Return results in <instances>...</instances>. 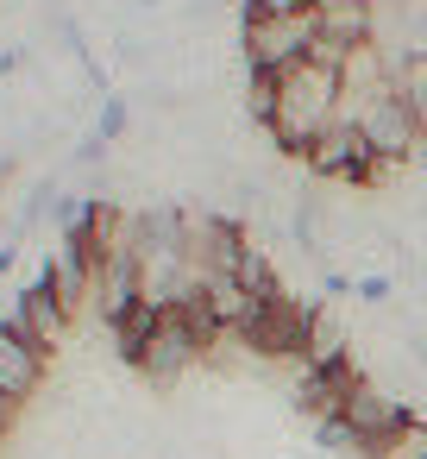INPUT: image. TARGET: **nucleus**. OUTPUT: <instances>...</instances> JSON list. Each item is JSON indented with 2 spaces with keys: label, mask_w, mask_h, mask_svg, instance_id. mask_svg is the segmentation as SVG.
<instances>
[{
  "label": "nucleus",
  "mask_w": 427,
  "mask_h": 459,
  "mask_svg": "<svg viewBox=\"0 0 427 459\" xmlns=\"http://www.w3.org/2000/svg\"><path fill=\"white\" fill-rule=\"evenodd\" d=\"M45 277H51V290H57V302H64L70 315H76V308L95 296V264H89V258H82L70 239H57V246H51V258H45Z\"/></svg>",
  "instance_id": "nucleus-7"
},
{
  "label": "nucleus",
  "mask_w": 427,
  "mask_h": 459,
  "mask_svg": "<svg viewBox=\"0 0 427 459\" xmlns=\"http://www.w3.org/2000/svg\"><path fill=\"white\" fill-rule=\"evenodd\" d=\"M45 359L51 352H38L32 340H20L13 327H0V390H7L13 403H26L45 384Z\"/></svg>",
  "instance_id": "nucleus-6"
},
{
  "label": "nucleus",
  "mask_w": 427,
  "mask_h": 459,
  "mask_svg": "<svg viewBox=\"0 0 427 459\" xmlns=\"http://www.w3.org/2000/svg\"><path fill=\"white\" fill-rule=\"evenodd\" d=\"M320 45V13H252L245 20V64L252 70H289L308 64Z\"/></svg>",
  "instance_id": "nucleus-2"
},
{
  "label": "nucleus",
  "mask_w": 427,
  "mask_h": 459,
  "mask_svg": "<svg viewBox=\"0 0 427 459\" xmlns=\"http://www.w3.org/2000/svg\"><path fill=\"white\" fill-rule=\"evenodd\" d=\"M314 177H333V183H377L383 177V164H377V152H371V139L358 133V120H333L320 139H314V152L302 158Z\"/></svg>",
  "instance_id": "nucleus-4"
},
{
  "label": "nucleus",
  "mask_w": 427,
  "mask_h": 459,
  "mask_svg": "<svg viewBox=\"0 0 427 459\" xmlns=\"http://www.w3.org/2000/svg\"><path fill=\"white\" fill-rule=\"evenodd\" d=\"M277 76H283V70H252V82H245V108H252L258 126L277 120Z\"/></svg>",
  "instance_id": "nucleus-8"
},
{
  "label": "nucleus",
  "mask_w": 427,
  "mask_h": 459,
  "mask_svg": "<svg viewBox=\"0 0 427 459\" xmlns=\"http://www.w3.org/2000/svg\"><path fill=\"white\" fill-rule=\"evenodd\" d=\"M308 7H320V0H245V20L252 13H308Z\"/></svg>",
  "instance_id": "nucleus-9"
},
{
  "label": "nucleus",
  "mask_w": 427,
  "mask_h": 459,
  "mask_svg": "<svg viewBox=\"0 0 427 459\" xmlns=\"http://www.w3.org/2000/svg\"><path fill=\"white\" fill-rule=\"evenodd\" d=\"M0 327H13L20 340H32L38 352H51L57 340H64V327H70V308L57 302V290H51V277L38 271L26 290H20V308L7 315V321H0Z\"/></svg>",
  "instance_id": "nucleus-5"
},
{
  "label": "nucleus",
  "mask_w": 427,
  "mask_h": 459,
  "mask_svg": "<svg viewBox=\"0 0 427 459\" xmlns=\"http://www.w3.org/2000/svg\"><path fill=\"white\" fill-rule=\"evenodd\" d=\"M13 421H20V403H13L7 390H0V440H7V428H13Z\"/></svg>",
  "instance_id": "nucleus-11"
},
{
  "label": "nucleus",
  "mask_w": 427,
  "mask_h": 459,
  "mask_svg": "<svg viewBox=\"0 0 427 459\" xmlns=\"http://www.w3.org/2000/svg\"><path fill=\"white\" fill-rule=\"evenodd\" d=\"M358 133L371 139V152H377V164L389 170V164H402L408 152H421V139H427V126H421V114L402 101V89H383L364 114H358Z\"/></svg>",
  "instance_id": "nucleus-3"
},
{
  "label": "nucleus",
  "mask_w": 427,
  "mask_h": 459,
  "mask_svg": "<svg viewBox=\"0 0 427 459\" xmlns=\"http://www.w3.org/2000/svg\"><path fill=\"white\" fill-rule=\"evenodd\" d=\"M339 120V70L327 64H289L277 76V120H270V139L289 152V158H308L314 139Z\"/></svg>",
  "instance_id": "nucleus-1"
},
{
  "label": "nucleus",
  "mask_w": 427,
  "mask_h": 459,
  "mask_svg": "<svg viewBox=\"0 0 427 459\" xmlns=\"http://www.w3.org/2000/svg\"><path fill=\"white\" fill-rule=\"evenodd\" d=\"M120 126H126V108H120V101H107V108H101V126H95V139L107 145V139H114Z\"/></svg>",
  "instance_id": "nucleus-10"
}]
</instances>
